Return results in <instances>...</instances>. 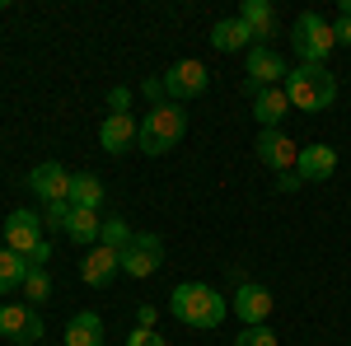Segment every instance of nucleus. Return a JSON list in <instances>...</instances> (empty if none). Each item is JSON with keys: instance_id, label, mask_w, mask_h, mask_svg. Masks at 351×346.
<instances>
[{"instance_id": "1", "label": "nucleus", "mask_w": 351, "mask_h": 346, "mask_svg": "<svg viewBox=\"0 0 351 346\" xmlns=\"http://www.w3.org/2000/svg\"><path fill=\"white\" fill-rule=\"evenodd\" d=\"M169 314L183 323V328H220L230 314V299L216 286H202V281H183L169 295Z\"/></svg>"}, {"instance_id": "20", "label": "nucleus", "mask_w": 351, "mask_h": 346, "mask_svg": "<svg viewBox=\"0 0 351 346\" xmlns=\"http://www.w3.org/2000/svg\"><path fill=\"white\" fill-rule=\"evenodd\" d=\"M104 197H108V187L99 183V173H75V183H71V206L75 211H99Z\"/></svg>"}, {"instance_id": "14", "label": "nucleus", "mask_w": 351, "mask_h": 346, "mask_svg": "<svg viewBox=\"0 0 351 346\" xmlns=\"http://www.w3.org/2000/svg\"><path fill=\"white\" fill-rule=\"evenodd\" d=\"M117 271H122V253H117V248H108V243L84 248V262H80V281L84 286H108Z\"/></svg>"}, {"instance_id": "16", "label": "nucleus", "mask_w": 351, "mask_h": 346, "mask_svg": "<svg viewBox=\"0 0 351 346\" xmlns=\"http://www.w3.org/2000/svg\"><path fill=\"white\" fill-rule=\"evenodd\" d=\"M239 19H243V28L253 33L258 47H267V38H276V10H271L267 0H243Z\"/></svg>"}, {"instance_id": "13", "label": "nucleus", "mask_w": 351, "mask_h": 346, "mask_svg": "<svg viewBox=\"0 0 351 346\" xmlns=\"http://www.w3.org/2000/svg\"><path fill=\"white\" fill-rule=\"evenodd\" d=\"M337 173V150L332 145H324V140H314V145H304L300 150V160H295V178L304 187L309 183H328Z\"/></svg>"}, {"instance_id": "2", "label": "nucleus", "mask_w": 351, "mask_h": 346, "mask_svg": "<svg viewBox=\"0 0 351 346\" xmlns=\"http://www.w3.org/2000/svg\"><path fill=\"white\" fill-rule=\"evenodd\" d=\"M188 136V108L183 103H155L145 117H141V136H136V150L141 155H150V160H160V155H169L178 140Z\"/></svg>"}, {"instance_id": "8", "label": "nucleus", "mask_w": 351, "mask_h": 346, "mask_svg": "<svg viewBox=\"0 0 351 346\" xmlns=\"http://www.w3.org/2000/svg\"><path fill=\"white\" fill-rule=\"evenodd\" d=\"M71 183H75V173H71L66 164H56V160H43L33 173H28V192H33L43 206H52V201H71Z\"/></svg>"}, {"instance_id": "10", "label": "nucleus", "mask_w": 351, "mask_h": 346, "mask_svg": "<svg viewBox=\"0 0 351 346\" xmlns=\"http://www.w3.org/2000/svg\"><path fill=\"white\" fill-rule=\"evenodd\" d=\"M0 337H10L14 346H33L43 337V314L19 304V299H5L0 304Z\"/></svg>"}, {"instance_id": "11", "label": "nucleus", "mask_w": 351, "mask_h": 346, "mask_svg": "<svg viewBox=\"0 0 351 346\" xmlns=\"http://www.w3.org/2000/svg\"><path fill=\"white\" fill-rule=\"evenodd\" d=\"M230 309L239 314L243 328H263L271 319V309H276V299H271L267 286H258V281H239V291L230 299Z\"/></svg>"}, {"instance_id": "24", "label": "nucleus", "mask_w": 351, "mask_h": 346, "mask_svg": "<svg viewBox=\"0 0 351 346\" xmlns=\"http://www.w3.org/2000/svg\"><path fill=\"white\" fill-rule=\"evenodd\" d=\"M132 225H127V215H108V220H104V234H99V243H108V248H117V253H122V248H127V243H132Z\"/></svg>"}, {"instance_id": "6", "label": "nucleus", "mask_w": 351, "mask_h": 346, "mask_svg": "<svg viewBox=\"0 0 351 346\" xmlns=\"http://www.w3.org/2000/svg\"><path fill=\"white\" fill-rule=\"evenodd\" d=\"M160 84H164V99H169V103H188V99H197V94L211 89V71H206L202 61H173L160 75Z\"/></svg>"}, {"instance_id": "9", "label": "nucleus", "mask_w": 351, "mask_h": 346, "mask_svg": "<svg viewBox=\"0 0 351 346\" xmlns=\"http://www.w3.org/2000/svg\"><path fill=\"white\" fill-rule=\"evenodd\" d=\"M160 262H164L160 234H132V243L122 248V271H127V281H145V276H155Z\"/></svg>"}, {"instance_id": "17", "label": "nucleus", "mask_w": 351, "mask_h": 346, "mask_svg": "<svg viewBox=\"0 0 351 346\" xmlns=\"http://www.w3.org/2000/svg\"><path fill=\"white\" fill-rule=\"evenodd\" d=\"M286 112H291V99H286V89H281V84L253 94V117L263 122V132H267V127H281V117H286Z\"/></svg>"}, {"instance_id": "22", "label": "nucleus", "mask_w": 351, "mask_h": 346, "mask_svg": "<svg viewBox=\"0 0 351 346\" xmlns=\"http://www.w3.org/2000/svg\"><path fill=\"white\" fill-rule=\"evenodd\" d=\"M19 295H24L28 309H43L47 299H52V276H47V267H28L24 286H19Z\"/></svg>"}, {"instance_id": "3", "label": "nucleus", "mask_w": 351, "mask_h": 346, "mask_svg": "<svg viewBox=\"0 0 351 346\" xmlns=\"http://www.w3.org/2000/svg\"><path fill=\"white\" fill-rule=\"evenodd\" d=\"M281 89H286L291 108H300V112H324L337 99V80H332L328 66H295Z\"/></svg>"}, {"instance_id": "25", "label": "nucleus", "mask_w": 351, "mask_h": 346, "mask_svg": "<svg viewBox=\"0 0 351 346\" xmlns=\"http://www.w3.org/2000/svg\"><path fill=\"white\" fill-rule=\"evenodd\" d=\"M71 211H75V206H71V201H52V206H43V230H61V234H66V220H71Z\"/></svg>"}, {"instance_id": "18", "label": "nucleus", "mask_w": 351, "mask_h": 346, "mask_svg": "<svg viewBox=\"0 0 351 346\" xmlns=\"http://www.w3.org/2000/svg\"><path fill=\"white\" fill-rule=\"evenodd\" d=\"M61 346H104V319L89 314V309H80L75 319L66 323V342Z\"/></svg>"}, {"instance_id": "27", "label": "nucleus", "mask_w": 351, "mask_h": 346, "mask_svg": "<svg viewBox=\"0 0 351 346\" xmlns=\"http://www.w3.org/2000/svg\"><path fill=\"white\" fill-rule=\"evenodd\" d=\"M127 346H169V342H164L155 328H136L132 337H127Z\"/></svg>"}, {"instance_id": "26", "label": "nucleus", "mask_w": 351, "mask_h": 346, "mask_svg": "<svg viewBox=\"0 0 351 346\" xmlns=\"http://www.w3.org/2000/svg\"><path fill=\"white\" fill-rule=\"evenodd\" d=\"M234 346H276V332H271L267 323L263 328H243L239 337H234Z\"/></svg>"}, {"instance_id": "7", "label": "nucleus", "mask_w": 351, "mask_h": 346, "mask_svg": "<svg viewBox=\"0 0 351 346\" xmlns=\"http://www.w3.org/2000/svg\"><path fill=\"white\" fill-rule=\"evenodd\" d=\"M43 243H47L43 215L14 206V211H10V220H5V248H10V253H19V258H33Z\"/></svg>"}, {"instance_id": "28", "label": "nucleus", "mask_w": 351, "mask_h": 346, "mask_svg": "<svg viewBox=\"0 0 351 346\" xmlns=\"http://www.w3.org/2000/svg\"><path fill=\"white\" fill-rule=\"evenodd\" d=\"M108 108H112V112H132V89H122V84H117V89L108 94Z\"/></svg>"}, {"instance_id": "21", "label": "nucleus", "mask_w": 351, "mask_h": 346, "mask_svg": "<svg viewBox=\"0 0 351 346\" xmlns=\"http://www.w3.org/2000/svg\"><path fill=\"white\" fill-rule=\"evenodd\" d=\"M99 234H104V220H99V211H71V220H66V239H71V243L94 248V243H99Z\"/></svg>"}, {"instance_id": "4", "label": "nucleus", "mask_w": 351, "mask_h": 346, "mask_svg": "<svg viewBox=\"0 0 351 346\" xmlns=\"http://www.w3.org/2000/svg\"><path fill=\"white\" fill-rule=\"evenodd\" d=\"M291 47H295L300 66H328V56L337 52V33L328 24L324 14H314V10H304L291 28Z\"/></svg>"}, {"instance_id": "15", "label": "nucleus", "mask_w": 351, "mask_h": 346, "mask_svg": "<svg viewBox=\"0 0 351 346\" xmlns=\"http://www.w3.org/2000/svg\"><path fill=\"white\" fill-rule=\"evenodd\" d=\"M136 136H141V122H136L132 112H108L104 127H99V145H104L108 155H127L136 145Z\"/></svg>"}, {"instance_id": "30", "label": "nucleus", "mask_w": 351, "mask_h": 346, "mask_svg": "<svg viewBox=\"0 0 351 346\" xmlns=\"http://www.w3.org/2000/svg\"><path fill=\"white\" fill-rule=\"evenodd\" d=\"M300 187L304 183H300L295 173H281V178H276V192H300Z\"/></svg>"}, {"instance_id": "19", "label": "nucleus", "mask_w": 351, "mask_h": 346, "mask_svg": "<svg viewBox=\"0 0 351 346\" xmlns=\"http://www.w3.org/2000/svg\"><path fill=\"white\" fill-rule=\"evenodd\" d=\"M211 47H216V52H248V47H258V42H253V33H248V28H243V19L239 14H234V19H220L216 28H211Z\"/></svg>"}, {"instance_id": "23", "label": "nucleus", "mask_w": 351, "mask_h": 346, "mask_svg": "<svg viewBox=\"0 0 351 346\" xmlns=\"http://www.w3.org/2000/svg\"><path fill=\"white\" fill-rule=\"evenodd\" d=\"M24 276H28V258L0 248V295H14L19 286H24Z\"/></svg>"}, {"instance_id": "5", "label": "nucleus", "mask_w": 351, "mask_h": 346, "mask_svg": "<svg viewBox=\"0 0 351 346\" xmlns=\"http://www.w3.org/2000/svg\"><path fill=\"white\" fill-rule=\"evenodd\" d=\"M286 75H291V66L281 61L276 47H248V56H243V89L248 94L276 89V84H286Z\"/></svg>"}, {"instance_id": "12", "label": "nucleus", "mask_w": 351, "mask_h": 346, "mask_svg": "<svg viewBox=\"0 0 351 346\" xmlns=\"http://www.w3.org/2000/svg\"><path fill=\"white\" fill-rule=\"evenodd\" d=\"M253 150H258V160L267 164L276 178H281V173H295L300 145H295V140H291L286 132H281V127H267V132L258 136V145H253Z\"/></svg>"}, {"instance_id": "29", "label": "nucleus", "mask_w": 351, "mask_h": 346, "mask_svg": "<svg viewBox=\"0 0 351 346\" xmlns=\"http://www.w3.org/2000/svg\"><path fill=\"white\" fill-rule=\"evenodd\" d=\"M332 33H337V47H351V14H337Z\"/></svg>"}]
</instances>
